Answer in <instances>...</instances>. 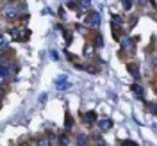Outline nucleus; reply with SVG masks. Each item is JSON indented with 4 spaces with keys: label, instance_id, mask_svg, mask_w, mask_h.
<instances>
[{
    "label": "nucleus",
    "instance_id": "9",
    "mask_svg": "<svg viewBox=\"0 0 157 146\" xmlns=\"http://www.w3.org/2000/svg\"><path fill=\"white\" fill-rule=\"evenodd\" d=\"M78 4H80L82 7H89V0H78Z\"/></svg>",
    "mask_w": 157,
    "mask_h": 146
},
{
    "label": "nucleus",
    "instance_id": "1",
    "mask_svg": "<svg viewBox=\"0 0 157 146\" xmlns=\"http://www.w3.org/2000/svg\"><path fill=\"white\" fill-rule=\"evenodd\" d=\"M86 23H88V25H98V23H100V16H98V13L89 14L88 18H86Z\"/></svg>",
    "mask_w": 157,
    "mask_h": 146
},
{
    "label": "nucleus",
    "instance_id": "7",
    "mask_svg": "<svg viewBox=\"0 0 157 146\" xmlns=\"http://www.w3.org/2000/svg\"><path fill=\"white\" fill-rule=\"evenodd\" d=\"M71 125H73V119L70 118V114H66V130H71Z\"/></svg>",
    "mask_w": 157,
    "mask_h": 146
},
{
    "label": "nucleus",
    "instance_id": "8",
    "mask_svg": "<svg viewBox=\"0 0 157 146\" xmlns=\"http://www.w3.org/2000/svg\"><path fill=\"white\" fill-rule=\"evenodd\" d=\"M86 141H88V137H86V136H78L77 143H78V144H86Z\"/></svg>",
    "mask_w": 157,
    "mask_h": 146
},
{
    "label": "nucleus",
    "instance_id": "2",
    "mask_svg": "<svg viewBox=\"0 0 157 146\" xmlns=\"http://www.w3.org/2000/svg\"><path fill=\"white\" fill-rule=\"evenodd\" d=\"M98 127H100L102 132H105V130H109V128L113 127V121H111V119H100V121H98Z\"/></svg>",
    "mask_w": 157,
    "mask_h": 146
},
{
    "label": "nucleus",
    "instance_id": "10",
    "mask_svg": "<svg viewBox=\"0 0 157 146\" xmlns=\"http://www.w3.org/2000/svg\"><path fill=\"white\" fill-rule=\"evenodd\" d=\"M154 114H157V103L154 105Z\"/></svg>",
    "mask_w": 157,
    "mask_h": 146
},
{
    "label": "nucleus",
    "instance_id": "5",
    "mask_svg": "<svg viewBox=\"0 0 157 146\" xmlns=\"http://www.w3.org/2000/svg\"><path fill=\"white\" fill-rule=\"evenodd\" d=\"M127 69L130 71V75H134V77H137V75H139V71H137V66H136V64H128Z\"/></svg>",
    "mask_w": 157,
    "mask_h": 146
},
{
    "label": "nucleus",
    "instance_id": "6",
    "mask_svg": "<svg viewBox=\"0 0 157 146\" xmlns=\"http://www.w3.org/2000/svg\"><path fill=\"white\" fill-rule=\"evenodd\" d=\"M132 89H134V93H136V95H137L139 98L143 96V88H141V86H137V84H134V86H132Z\"/></svg>",
    "mask_w": 157,
    "mask_h": 146
},
{
    "label": "nucleus",
    "instance_id": "3",
    "mask_svg": "<svg viewBox=\"0 0 157 146\" xmlns=\"http://www.w3.org/2000/svg\"><path fill=\"white\" fill-rule=\"evenodd\" d=\"M95 119H97V114H95V112H86V114H84V121L89 123V125H91Z\"/></svg>",
    "mask_w": 157,
    "mask_h": 146
},
{
    "label": "nucleus",
    "instance_id": "4",
    "mask_svg": "<svg viewBox=\"0 0 157 146\" xmlns=\"http://www.w3.org/2000/svg\"><path fill=\"white\" fill-rule=\"evenodd\" d=\"M123 48L128 50V52H132V48H134V41H132V39H123Z\"/></svg>",
    "mask_w": 157,
    "mask_h": 146
}]
</instances>
